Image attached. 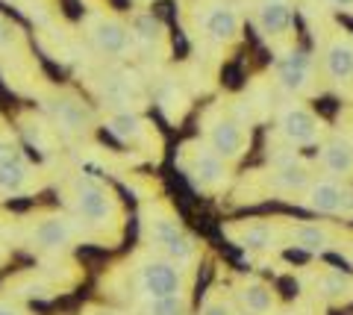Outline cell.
I'll return each instance as SVG.
<instances>
[{
  "label": "cell",
  "mask_w": 353,
  "mask_h": 315,
  "mask_svg": "<svg viewBox=\"0 0 353 315\" xmlns=\"http://www.w3.org/2000/svg\"><path fill=\"white\" fill-rule=\"evenodd\" d=\"M85 36L92 48L106 59H130L132 57V36H130V21L118 18L109 9H88L83 21Z\"/></svg>",
  "instance_id": "8992f818"
},
{
  "label": "cell",
  "mask_w": 353,
  "mask_h": 315,
  "mask_svg": "<svg viewBox=\"0 0 353 315\" xmlns=\"http://www.w3.org/2000/svg\"><path fill=\"white\" fill-rule=\"evenodd\" d=\"M303 206L318 215H345L353 212V189L336 180H312L303 192Z\"/></svg>",
  "instance_id": "5bb4252c"
},
{
  "label": "cell",
  "mask_w": 353,
  "mask_h": 315,
  "mask_svg": "<svg viewBox=\"0 0 353 315\" xmlns=\"http://www.w3.org/2000/svg\"><path fill=\"white\" fill-rule=\"evenodd\" d=\"M194 27L209 45H230L241 32V18L236 6L224 0H201L194 9Z\"/></svg>",
  "instance_id": "30bf717a"
},
{
  "label": "cell",
  "mask_w": 353,
  "mask_h": 315,
  "mask_svg": "<svg viewBox=\"0 0 353 315\" xmlns=\"http://www.w3.org/2000/svg\"><path fill=\"white\" fill-rule=\"evenodd\" d=\"M62 286H57L50 271L44 268H30V271H21L12 280L6 283V292L12 298H53Z\"/></svg>",
  "instance_id": "ac0fdd59"
},
{
  "label": "cell",
  "mask_w": 353,
  "mask_h": 315,
  "mask_svg": "<svg viewBox=\"0 0 353 315\" xmlns=\"http://www.w3.org/2000/svg\"><path fill=\"white\" fill-rule=\"evenodd\" d=\"M277 130L292 148H309L312 150L318 145V139H321V118H318L312 110L301 106V103H289V106L280 110Z\"/></svg>",
  "instance_id": "4fadbf2b"
},
{
  "label": "cell",
  "mask_w": 353,
  "mask_h": 315,
  "mask_svg": "<svg viewBox=\"0 0 353 315\" xmlns=\"http://www.w3.org/2000/svg\"><path fill=\"white\" fill-rule=\"evenodd\" d=\"M230 236L245 251H271L277 245V238L283 236V230L268 219H250V221H241L236 230H230Z\"/></svg>",
  "instance_id": "e0dca14e"
},
{
  "label": "cell",
  "mask_w": 353,
  "mask_h": 315,
  "mask_svg": "<svg viewBox=\"0 0 353 315\" xmlns=\"http://www.w3.org/2000/svg\"><path fill=\"white\" fill-rule=\"evenodd\" d=\"M180 168L185 174V180L192 183L194 192H203V194H212L221 192L230 180V168H227V159L218 156L212 148L201 139H192L185 142L180 150Z\"/></svg>",
  "instance_id": "5b68a950"
},
{
  "label": "cell",
  "mask_w": 353,
  "mask_h": 315,
  "mask_svg": "<svg viewBox=\"0 0 353 315\" xmlns=\"http://www.w3.org/2000/svg\"><path fill=\"white\" fill-rule=\"evenodd\" d=\"M130 36H132V50L145 53L148 59H165L171 53V32L165 27L159 15L139 9L130 18Z\"/></svg>",
  "instance_id": "7c38bea8"
},
{
  "label": "cell",
  "mask_w": 353,
  "mask_h": 315,
  "mask_svg": "<svg viewBox=\"0 0 353 315\" xmlns=\"http://www.w3.org/2000/svg\"><path fill=\"white\" fill-rule=\"evenodd\" d=\"M85 315H124V312H115V309H103V307H92V309H85Z\"/></svg>",
  "instance_id": "f546056e"
},
{
  "label": "cell",
  "mask_w": 353,
  "mask_h": 315,
  "mask_svg": "<svg viewBox=\"0 0 353 315\" xmlns=\"http://www.w3.org/2000/svg\"><path fill=\"white\" fill-rule=\"evenodd\" d=\"M330 3H336V6H353V0H330Z\"/></svg>",
  "instance_id": "4dcf8cb0"
},
{
  "label": "cell",
  "mask_w": 353,
  "mask_h": 315,
  "mask_svg": "<svg viewBox=\"0 0 353 315\" xmlns=\"http://www.w3.org/2000/svg\"><path fill=\"white\" fill-rule=\"evenodd\" d=\"M324 168L330 174H350L353 171V136L339 133L333 142H327L321 150Z\"/></svg>",
  "instance_id": "44dd1931"
},
{
  "label": "cell",
  "mask_w": 353,
  "mask_h": 315,
  "mask_svg": "<svg viewBox=\"0 0 353 315\" xmlns=\"http://www.w3.org/2000/svg\"><path fill=\"white\" fill-rule=\"evenodd\" d=\"M41 106L48 112L50 124L57 127V133L65 139H85L94 133V115L85 106V101L71 89H50L48 94H41Z\"/></svg>",
  "instance_id": "277c9868"
},
{
  "label": "cell",
  "mask_w": 353,
  "mask_h": 315,
  "mask_svg": "<svg viewBox=\"0 0 353 315\" xmlns=\"http://www.w3.org/2000/svg\"><path fill=\"white\" fill-rule=\"evenodd\" d=\"M41 186V171L32 165L27 150L15 139L0 142V194L6 198H21Z\"/></svg>",
  "instance_id": "ba28073f"
},
{
  "label": "cell",
  "mask_w": 353,
  "mask_h": 315,
  "mask_svg": "<svg viewBox=\"0 0 353 315\" xmlns=\"http://www.w3.org/2000/svg\"><path fill=\"white\" fill-rule=\"evenodd\" d=\"M139 233H141V242L148 247L159 251V247L168 245L171 238L185 233V227L180 221V215L174 212L171 203L153 198V201L141 203V210H139Z\"/></svg>",
  "instance_id": "8fae6325"
},
{
  "label": "cell",
  "mask_w": 353,
  "mask_h": 315,
  "mask_svg": "<svg viewBox=\"0 0 353 315\" xmlns=\"http://www.w3.org/2000/svg\"><path fill=\"white\" fill-rule=\"evenodd\" d=\"M103 127L109 130V136L118 139L124 148H132L139 154H148L153 159H159V148L162 139L153 130V124L148 118H141V112L136 110H106L103 115Z\"/></svg>",
  "instance_id": "52a82bcc"
},
{
  "label": "cell",
  "mask_w": 353,
  "mask_h": 315,
  "mask_svg": "<svg viewBox=\"0 0 353 315\" xmlns=\"http://www.w3.org/2000/svg\"><path fill=\"white\" fill-rule=\"evenodd\" d=\"M0 315H30L24 307H18L15 301H6V298H0Z\"/></svg>",
  "instance_id": "83f0119b"
},
{
  "label": "cell",
  "mask_w": 353,
  "mask_h": 315,
  "mask_svg": "<svg viewBox=\"0 0 353 315\" xmlns=\"http://www.w3.org/2000/svg\"><path fill=\"white\" fill-rule=\"evenodd\" d=\"M312 177H309V171L301 168L294 162V165H274L271 174H268V189L280 192V194H294V192H306Z\"/></svg>",
  "instance_id": "7402d4cb"
},
{
  "label": "cell",
  "mask_w": 353,
  "mask_h": 315,
  "mask_svg": "<svg viewBox=\"0 0 353 315\" xmlns=\"http://www.w3.org/2000/svg\"><path fill=\"white\" fill-rule=\"evenodd\" d=\"M127 289H132V298L139 303L148 301H159V298H171V295H183L189 292L192 283V271L171 263L168 256H162L153 247H141L127 263Z\"/></svg>",
  "instance_id": "3957f363"
},
{
  "label": "cell",
  "mask_w": 353,
  "mask_h": 315,
  "mask_svg": "<svg viewBox=\"0 0 353 315\" xmlns=\"http://www.w3.org/2000/svg\"><path fill=\"white\" fill-rule=\"evenodd\" d=\"M9 227L0 230V236L9 242H21L32 247L39 254H50V256H65L74 245L85 242L83 227L77 224L71 212H59V210H39L30 215H9Z\"/></svg>",
  "instance_id": "7a4b0ae2"
},
{
  "label": "cell",
  "mask_w": 353,
  "mask_h": 315,
  "mask_svg": "<svg viewBox=\"0 0 353 315\" xmlns=\"http://www.w3.org/2000/svg\"><path fill=\"white\" fill-rule=\"evenodd\" d=\"M24 32H21L12 21L0 12V57H21L24 53Z\"/></svg>",
  "instance_id": "484cf974"
},
{
  "label": "cell",
  "mask_w": 353,
  "mask_h": 315,
  "mask_svg": "<svg viewBox=\"0 0 353 315\" xmlns=\"http://www.w3.org/2000/svg\"><path fill=\"white\" fill-rule=\"evenodd\" d=\"M3 259H6V251H3V247H0V263H3Z\"/></svg>",
  "instance_id": "1f68e13d"
},
{
  "label": "cell",
  "mask_w": 353,
  "mask_h": 315,
  "mask_svg": "<svg viewBox=\"0 0 353 315\" xmlns=\"http://www.w3.org/2000/svg\"><path fill=\"white\" fill-rule=\"evenodd\" d=\"M315 286L327 301L339 303V301L353 298V277H350L347 268H327V271H321L318 280H315Z\"/></svg>",
  "instance_id": "cb8c5ba5"
},
{
  "label": "cell",
  "mask_w": 353,
  "mask_h": 315,
  "mask_svg": "<svg viewBox=\"0 0 353 315\" xmlns=\"http://www.w3.org/2000/svg\"><path fill=\"white\" fill-rule=\"evenodd\" d=\"M15 139V133H12V127H9L3 118H0V142H12Z\"/></svg>",
  "instance_id": "f1b7e54d"
},
{
  "label": "cell",
  "mask_w": 353,
  "mask_h": 315,
  "mask_svg": "<svg viewBox=\"0 0 353 315\" xmlns=\"http://www.w3.org/2000/svg\"><path fill=\"white\" fill-rule=\"evenodd\" d=\"M201 315H239V312H236V307L224 295L209 292L206 301H203V307H201Z\"/></svg>",
  "instance_id": "4316f807"
},
{
  "label": "cell",
  "mask_w": 353,
  "mask_h": 315,
  "mask_svg": "<svg viewBox=\"0 0 353 315\" xmlns=\"http://www.w3.org/2000/svg\"><path fill=\"white\" fill-rule=\"evenodd\" d=\"M283 236H285V242H289L292 247H297L301 254H321V251H327V245H330L327 227L309 224V221L283 227Z\"/></svg>",
  "instance_id": "ffe728a7"
},
{
  "label": "cell",
  "mask_w": 353,
  "mask_h": 315,
  "mask_svg": "<svg viewBox=\"0 0 353 315\" xmlns=\"http://www.w3.org/2000/svg\"><path fill=\"white\" fill-rule=\"evenodd\" d=\"M256 30L262 32V39L280 41L292 32L294 27V9L292 0H256Z\"/></svg>",
  "instance_id": "9a60e30c"
},
{
  "label": "cell",
  "mask_w": 353,
  "mask_h": 315,
  "mask_svg": "<svg viewBox=\"0 0 353 315\" xmlns=\"http://www.w3.org/2000/svg\"><path fill=\"white\" fill-rule=\"evenodd\" d=\"M189 312H192L189 292L171 295V298H159V301H148L139 307V315H189Z\"/></svg>",
  "instance_id": "d4e9b609"
},
{
  "label": "cell",
  "mask_w": 353,
  "mask_h": 315,
  "mask_svg": "<svg viewBox=\"0 0 353 315\" xmlns=\"http://www.w3.org/2000/svg\"><path fill=\"white\" fill-rule=\"evenodd\" d=\"M236 298H239L241 307H245V312H250V315H268V312H274V307H277L274 289L256 277L241 280L239 289H236Z\"/></svg>",
  "instance_id": "d6986e66"
},
{
  "label": "cell",
  "mask_w": 353,
  "mask_h": 315,
  "mask_svg": "<svg viewBox=\"0 0 353 315\" xmlns=\"http://www.w3.org/2000/svg\"><path fill=\"white\" fill-rule=\"evenodd\" d=\"M324 68L333 80H350L353 77V45L345 39L330 41L324 50Z\"/></svg>",
  "instance_id": "603a6c76"
},
{
  "label": "cell",
  "mask_w": 353,
  "mask_h": 315,
  "mask_svg": "<svg viewBox=\"0 0 353 315\" xmlns=\"http://www.w3.org/2000/svg\"><path fill=\"white\" fill-rule=\"evenodd\" d=\"M136 3H153V0H136Z\"/></svg>",
  "instance_id": "d6a6232c"
},
{
  "label": "cell",
  "mask_w": 353,
  "mask_h": 315,
  "mask_svg": "<svg viewBox=\"0 0 353 315\" xmlns=\"http://www.w3.org/2000/svg\"><path fill=\"white\" fill-rule=\"evenodd\" d=\"M312 83V57L303 48H292L277 62V85L285 94H303Z\"/></svg>",
  "instance_id": "2e32d148"
},
{
  "label": "cell",
  "mask_w": 353,
  "mask_h": 315,
  "mask_svg": "<svg viewBox=\"0 0 353 315\" xmlns=\"http://www.w3.org/2000/svg\"><path fill=\"white\" fill-rule=\"evenodd\" d=\"M62 194L68 212L83 227L85 242H118L124 230V206L106 180L88 171H71Z\"/></svg>",
  "instance_id": "6da1fadb"
},
{
  "label": "cell",
  "mask_w": 353,
  "mask_h": 315,
  "mask_svg": "<svg viewBox=\"0 0 353 315\" xmlns=\"http://www.w3.org/2000/svg\"><path fill=\"white\" fill-rule=\"evenodd\" d=\"M203 142L227 162L241 159L250 145V130L233 112H209L203 118Z\"/></svg>",
  "instance_id": "9c48e42d"
}]
</instances>
